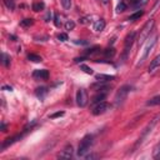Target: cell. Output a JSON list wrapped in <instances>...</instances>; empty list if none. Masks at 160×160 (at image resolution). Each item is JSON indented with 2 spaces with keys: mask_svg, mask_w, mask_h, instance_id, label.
<instances>
[{
  "mask_svg": "<svg viewBox=\"0 0 160 160\" xmlns=\"http://www.w3.org/2000/svg\"><path fill=\"white\" fill-rule=\"evenodd\" d=\"M1 59H2V60H1L2 65L8 68V66L10 65V60H11V59H10V56H9L6 52H2V55H1Z\"/></svg>",
  "mask_w": 160,
  "mask_h": 160,
  "instance_id": "21",
  "label": "cell"
},
{
  "mask_svg": "<svg viewBox=\"0 0 160 160\" xmlns=\"http://www.w3.org/2000/svg\"><path fill=\"white\" fill-rule=\"evenodd\" d=\"M45 8V4L42 2V1H35L34 4H32V10L34 11H40V10H42Z\"/></svg>",
  "mask_w": 160,
  "mask_h": 160,
  "instance_id": "20",
  "label": "cell"
},
{
  "mask_svg": "<svg viewBox=\"0 0 160 160\" xmlns=\"http://www.w3.org/2000/svg\"><path fill=\"white\" fill-rule=\"evenodd\" d=\"M100 1H101L102 4H108V2H109V0H100Z\"/></svg>",
  "mask_w": 160,
  "mask_h": 160,
  "instance_id": "37",
  "label": "cell"
},
{
  "mask_svg": "<svg viewBox=\"0 0 160 160\" xmlns=\"http://www.w3.org/2000/svg\"><path fill=\"white\" fill-rule=\"evenodd\" d=\"M32 78L38 80H46L49 78V71L46 69H36L32 72Z\"/></svg>",
  "mask_w": 160,
  "mask_h": 160,
  "instance_id": "10",
  "label": "cell"
},
{
  "mask_svg": "<svg viewBox=\"0 0 160 160\" xmlns=\"http://www.w3.org/2000/svg\"><path fill=\"white\" fill-rule=\"evenodd\" d=\"M32 24H34V20H32V19H24V20L20 21V25H21V26H25V28L31 26Z\"/></svg>",
  "mask_w": 160,
  "mask_h": 160,
  "instance_id": "24",
  "label": "cell"
},
{
  "mask_svg": "<svg viewBox=\"0 0 160 160\" xmlns=\"http://www.w3.org/2000/svg\"><path fill=\"white\" fill-rule=\"evenodd\" d=\"M126 8H128V5L125 4V1H121V2L118 4V6H116V12H122V11L126 10Z\"/></svg>",
  "mask_w": 160,
  "mask_h": 160,
  "instance_id": "23",
  "label": "cell"
},
{
  "mask_svg": "<svg viewBox=\"0 0 160 160\" xmlns=\"http://www.w3.org/2000/svg\"><path fill=\"white\" fill-rule=\"evenodd\" d=\"M154 20H149L144 26H142V29L140 30V32H139V36H138V44L139 45H141V44H144L145 42V40H148L149 39V36H150V34H151V31H152V28H154Z\"/></svg>",
  "mask_w": 160,
  "mask_h": 160,
  "instance_id": "2",
  "label": "cell"
},
{
  "mask_svg": "<svg viewBox=\"0 0 160 160\" xmlns=\"http://www.w3.org/2000/svg\"><path fill=\"white\" fill-rule=\"evenodd\" d=\"M146 105H148V106L160 105V95H159V96H154V98H151L150 100H148V101H146Z\"/></svg>",
  "mask_w": 160,
  "mask_h": 160,
  "instance_id": "16",
  "label": "cell"
},
{
  "mask_svg": "<svg viewBox=\"0 0 160 160\" xmlns=\"http://www.w3.org/2000/svg\"><path fill=\"white\" fill-rule=\"evenodd\" d=\"M46 92H48V89L46 88H38L36 91H35V94H36V96L39 99H44V96H45Z\"/></svg>",
  "mask_w": 160,
  "mask_h": 160,
  "instance_id": "19",
  "label": "cell"
},
{
  "mask_svg": "<svg viewBox=\"0 0 160 160\" xmlns=\"http://www.w3.org/2000/svg\"><path fill=\"white\" fill-rule=\"evenodd\" d=\"M2 90H9V91H11L12 88H11V86H8V85H4V86H2Z\"/></svg>",
  "mask_w": 160,
  "mask_h": 160,
  "instance_id": "35",
  "label": "cell"
},
{
  "mask_svg": "<svg viewBox=\"0 0 160 160\" xmlns=\"http://www.w3.org/2000/svg\"><path fill=\"white\" fill-rule=\"evenodd\" d=\"M72 154H74V150H72V146L70 144L65 145V148L58 154V158L59 159H71L72 158Z\"/></svg>",
  "mask_w": 160,
  "mask_h": 160,
  "instance_id": "9",
  "label": "cell"
},
{
  "mask_svg": "<svg viewBox=\"0 0 160 160\" xmlns=\"http://www.w3.org/2000/svg\"><path fill=\"white\" fill-rule=\"evenodd\" d=\"M62 115H64V111H58V112H55V114H51L50 118H51V119H55V118H59V116H62Z\"/></svg>",
  "mask_w": 160,
  "mask_h": 160,
  "instance_id": "32",
  "label": "cell"
},
{
  "mask_svg": "<svg viewBox=\"0 0 160 160\" xmlns=\"http://www.w3.org/2000/svg\"><path fill=\"white\" fill-rule=\"evenodd\" d=\"M26 131V130H25ZM24 131V132H25ZM24 132L22 134H18V135H15V136H12V138H8L4 142H2V145H1V150H4L6 146H9V145H11V144H14L15 141H18V140H20L22 136H24Z\"/></svg>",
  "mask_w": 160,
  "mask_h": 160,
  "instance_id": "12",
  "label": "cell"
},
{
  "mask_svg": "<svg viewBox=\"0 0 160 160\" xmlns=\"http://www.w3.org/2000/svg\"><path fill=\"white\" fill-rule=\"evenodd\" d=\"M54 24H55V26H58V28L61 26V21H60L59 14H55V15H54Z\"/></svg>",
  "mask_w": 160,
  "mask_h": 160,
  "instance_id": "29",
  "label": "cell"
},
{
  "mask_svg": "<svg viewBox=\"0 0 160 160\" xmlns=\"http://www.w3.org/2000/svg\"><path fill=\"white\" fill-rule=\"evenodd\" d=\"M88 101H89V98H88L86 90L85 89H79L76 91V104L80 108H85L88 105Z\"/></svg>",
  "mask_w": 160,
  "mask_h": 160,
  "instance_id": "6",
  "label": "cell"
},
{
  "mask_svg": "<svg viewBox=\"0 0 160 160\" xmlns=\"http://www.w3.org/2000/svg\"><path fill=\"white\" fill-rule=\"evenodd\" d=\"M58 39H59L60 41H66V40H69L68 34H65V32H60V34L58 35Z\"/></svg>",
  "mask_w": 160,
  "mask_h": 160,
  "instance_id": "31",
  "label": "cell"
},
{
  "mask_svg": "<svg viewBox=\"0 0 160 160\" xmlns=\"http://www.w3.org/2000/svg\"><path fill=\"white\" fill-rule=\"evenodd\" d=\"M130 89H131V88H130L129 85H124V86H121V88L118 90V92H116V95H115V105H116V106H120V105L124 102V100L126 99V96H128Z\"/></svg>",
  "mask_w": 160,
  "mask_h": 160,
  "instance_id": "5",
  "label": "cell"
},
{
  "mask_svg": "<svg viewBox=\"0 0 160 160\" xmlns=\"http://www.w3.org/2000/svg\"><path fill=\"white\" fill-rule=\"evenodd\" d=\"M105 96H106V92H104V91H99V92L92 98L91 102H92V104H98V102H100V101H104Z\"/></svg>",
  "mask_w": 160,
  "mask_h": 160,
  "instance_id": "13",
  "label": "cell"
},
{
  "mask_svg": "<svg viewBox=\"0 0 160 160\" xmlns=\"http://www.w3.org/2000/svg\"><path fill=\"white\" fill-rule=\"evenodd\" d=\"M136 39V32H129L128 35H126V38H125V42H124V59H126V56H128V52H129V50L131 49V45H132V42H134V40Z\"/></svg>",
  "mask_w": 160,
  "mask_h": 160,
  "instance_id": "7",
  "label": "cell"
},
{
  "mask_svg": "<svg viewBox=\"0 0 160 160\" xmlns=\"http://www.w3.org/2000/svg\"><path fill=\"white\" fill-rule=\"evenodd\" d=\"M94 29L96 31H102L105 29V20L104 19H99L96 20V22L94 24Z\"/></svg>",
  "mask_w": 160,
  "mask_h": 160,
  "instance_id": "14",
  "label": "cell"
},
{
  "mask_svg": "<svg viewBox=\"0 0 160 160\" xmlns=\"http://www.w3.org/2000/svg\"><path fill=\"white\" fill-rule=\"evenodd\" d=\"M61 5H62L64 9L69 10L71 8V0H61Z\"/></svg>",
  "mask_w": 160,
  "mask_h": 160,
  "instance_id": "28",
  "label": "cell"
},
{
  "mask_svg": "<svg viewBox=\"0 0 160 160\" xmlns=\"http://www.w3.org/2000/svg\"><path fill=\"white\" fill-rule=\"evenodd\" d=\"M159 68H160V55L155 56V58L151 60V62H150V65H149V68H148V71H149V74H152V72H155Z\"/></svg>",
  "mask_w": 160,
  "mask_h": 160,
  "instance_id": "11",
  "label": "cell"
},
{
  "mask_svg": "<svg viewBox=\"0 0 160 160\" xmlns=\"http://www.w3.org/2000/svg\"><path fill=\"white\" fill-rule=\"evenodd\" d=\"M80 69H81L84 72H86V74H90V75H91V74H94L92 69H91V68H89V66H88V65H85V64H81V65H80Z\"/></svg>",
  "mask_w": 160,
  "mask_h": 160,
  "instance_id": "27",
  "label": "cell"
},
{
  "mask_svg": "<svg viewBox=\"0 0 160 160\" xmlns=\"http://www.w3.org/2000/svg\"><path fill=\"white\" fill-rule=\"evenodd\" d=\"M28 59L30 60V61H32V62H40L42 59H41V56L40 55H36V54H29L28 55Z\"/></svg>",
  "mask_w": 160,
  "mask_h": 160,
  "instance_id": "22",
  "label": "cell"
},
{
  "mask_svg": "<svg viewBox=\"0 0 160 160\" xmlns=\"http://www.w3.org/2000/svg\"><path fill=\"white\" fill-rule=\"evenodd\" d=\"M110 109V105L106 101H100L98 104H95V106L92 108V114L94 115H101L104 112H106Z\"/></svg>",
  "mask_w": 160,
  "mask_h": 160,
  "instance_id": "8",
  "label": "cell"
},
{
  "mask_svg": "<svg viewBox=\"0 0 160 160\" xmlns=\"http://www.w3.org/2000/svg\"><path fill=\"white\" fill-rule=\"evenodd\" d=\"M159 118H160V116L158 115L156 118H154V119H152V120H151V121H150V122H149V124L146 125V128H145V129L142 130L141 135L139 136V139H138V141H136V144H135L134 149H136L138 146H140V145L142 144V141H144V140L146 139V136H148V135H149V134H150V132L152 131V129H154V126L156 125V122H158V119H159Z\"/></svg>",
  "mask_w": 160,
  "mask_h": 160,
  "instance_id": "4",
  "label": "cell"
},
{
  "mask_svg": "<svg viewBox=\"0 0 160 160\" xmlns=\"http://www.w3.org/2000/svg\"><path fill=\"white\" fill-rule=\"evenodd\" d=\"M85 158L86 159H95V158H98V155L96 154H90V155H85Z\"/></svg>",
  "mask_w": 160,
  "mask_h": 160,
  "instance_id": "33",
  "label": "cell"
},
{
  "mask_svg": "<svg viewBox=\"0 0 160 160\" xmlns=\"http://www.w3.org/2000/svg\"><path fill=\"white\" fill-rule=\"evenodd\" d=\"M114 78H115V76H112V75H104V74H99V75H96L98 81H104V82H108V81L112 80Z\"/></svg>",
  "mask_w": 160,
  "mask_h": 160,
  "instance_id": "15",
  "label": "cell"
},
{
  "mask_svg": "<svg viewBox=\"0 0 160 160\" xmlns=\"http://www.w3.org/2000/svg\"><path fill=\"white\" fill-rule=\"evenodd\" d=\"M152 158L154 159H160V141L154 146V149H152Z\"/></svg>",
  "mask_w": 160,
  "mask_h": 160,
  "instance_id": "17",
  "label": "cell"
},
{
  "mask_svg": "<svg viewBox=\"0 0 160 160\" xmlns=\"http://www.w3.org/2000/svg\"><path fill=\"white\" fill-rule=\"evenodd\" d=\"M74 42H75V44H82V45L88 44V41H80V40H74Z\"/></svg>",
  "mask_w": 160,
  "mask_h": 160,
  "instance_id": "34",
  "label": "cell"
},
{
  "mask_svg": "<svg viewBox=\"0 0 160 160\" xmlns=\"http://www.w3.org/2000/svg\"><path fill=\"white\" fill-rule=\"evenodd\" d=\"M2 1H4L5 6H6L9 10H14V8H15V2H14V0H2Z\"/></svg>",
  "mask_w": 160,
  "mask_h": 160,
  "instance_id": "26",
  "label": "cell"
},
{
  "mask_svg": "<svg viewBox=\"0 0 160 160\" xmlns=\"http://www.w3.org/2000/svg\"><path fill=\"white\" fill-rule=\"evenodd\" d=\"M142 15H144V11H142V10H139V11H136V12L131 14V15L129 16V20H130V21H135V20L140 19Z\"/></svg>",
  "mask_w": 160,
  "mask_h": 160,
  "instance_id": "18",
  "label": "cell"
},
{
  "mask_svg": "<svg viewBox=\"0 0 160 160\" xmlns=\"http://www.w3.org/2000/svg\"><path fill=\"white\" fill-rule=\"evenodd\" d=\"M91 145H92V135L88 134L81 139V141L78 146V155L79 156H85L90 151Z\"/></svg>",
  "mask_w": 160,
  "mask_h": 160,
  "instance_id": "1",
  "label": "cell"
},
{
  "mask_svg": "<svg viewBox=\"0 0 160 160\" xmlns=\"http://www.w3.org/2000/svg\"><path fill=\"white\" fill-rule=\"evenodd\" d=\"M104 54H105L106 56H114V55H115V49H114V48L106 49V50L104 51Z\"/></svg>",
  "mask_w": 160,
  "mask_h": 160,
  "instance_id": "30",
  "label": "cell"
},
{
  "mask_svg": "<svg viewBox=\"0 0 160 160\" xmlns=\"http://www.w3.org/2000/svg\"><path fill=\"white\" fill-rule=\"evenodd\" d=\"M156 40H158V36H156V35H154L152 38H150V36H149L148 42H146V45L144 46L142 55H141V58H140V59H139V61H138V65H141V64H142V62L149 58V55H150L151 50L154 49V46H155V44H156Z\"/></svg>",
  "mask_w": 160,
  "mask_h": 160,
  "instance_id": "3",
  "label": "cell"
},
{
  "mask_svg": "<svg viewBox=\"0 0 160 160\" xmlns=\"http://www.w3.org/2000/svg\"><path fill=\"white\" fill-rule=\"evenodd\" d=\"M74 28H75V22L72 20H68L65 22V30L70 31V30H74Z\"/></svg>",
  "mask_w": 160,
  "mask_h": 160,
  "instance_id": "25",
  "label": "cell"
},
{
  "mask_svg": "<svg viewBox=\"0 0 160 160\" xmlns=\"http://www.w3.org/2000/svg\"><path fill=\"white\" fill-rule=\"evenodd\" d=\"M5 129H6V125L4 122H1V131H6Z\"/></svg>",
  "mask_w": 160,
  "mask_h": 160,
  "instance_id": "36",
  "label": "cell"
}]
</instances>
